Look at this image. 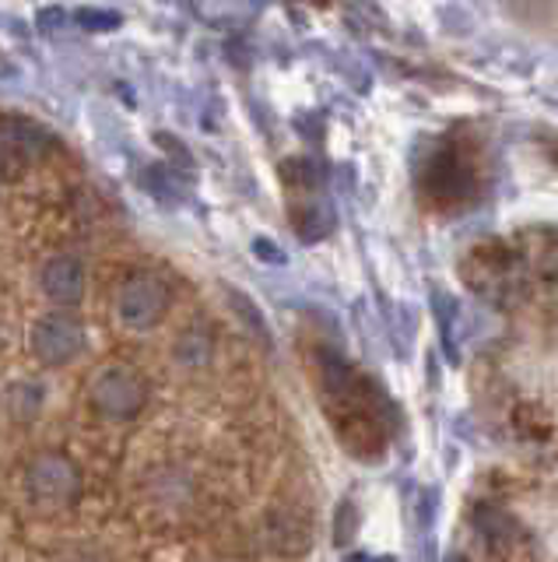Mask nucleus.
I'll list each match as a JSON object with an SVG mask.
<instances>
[{"instance_id":"1","label":"nucleus","mask_w":558,"mask_h":562,"mask_svg":"<svg viewBox=\"0 0 558 562\" xmlns=\"http://www.w3.org/2000/svg\"><path fill=\"white\" fill-rule=\"evenodd\" d=\"M460 278L499 310H558V228L475 243L460 260Z\"/></svg>"},{"instance_id":"2","label":"nucleus","mask_w":558,"mask_h":562,"mask_svg":"<svg viewBox=\"0 0 558 562\" xmlns=\"http://www.w3.org/2000/svg\"><path fill=\"white\" fill-rule=\"evenodd\" d=\"M320 386H323V408L334 422L344 447L358 457H379L390 439L387 401L379 386L362 376L348 362L327 356L320 362Z\"/></svg>"},{"instance_id":"3","label":"nucleus","mask_w":558,"mask_h":562,"mask_svg":"<svg viewBox=\"0 0 558 562\" xmlns=\"http://www.w3.org/2000/svg\"><path fill=\"white\" fill-rule=\"evenodd\" d=\"M488 187V151L475 131L443 134L418 166V190L435 211H464L481 201Z\"/></svg>"},{"instance_id":"4","label":"nucleus","mask_w":558,"mask_h":562,"mask_svg":"<svg viewBox=\"0 0 558 562\" xmlns=\"http://www.w3.org/2000/svg\"><path fill=\"white\" fill-rule=\"evenodd\" d=\"M475 524L485 549L492 552L496 562H545L534 531L523 520H516L510 509L481 503L475 506Z\"/></svg>"},{"instance_id":"5","label":"nucleus","mask_w":558,"mask_h":562,"mask_svg":"<svg viewBox=\"0 0 558 562\" xmlns=\"http://www.w3.org/2000/svg\"><path fill=\"white\" fill-rule=\"evenodd\" d=\"M25 492L43 509H67L81 496V471L71 457L57 450L39 453L25 468Z\"/></svg>"},{"instance_id":"6","label":"nucleus","mask_w":558,"mask_h":562,"mask_svg":"<svg viewBox=\"0 0 558 562\" xmlns=\"http://www.w3.org/2000/svg\"><path fill=\"white\" fill-rule=\"evenodd\" d=\"M89 401L99 415H106L113 422L134 418L145 408L148 401V383L141 380V373L130 366H106L99 369L89 383Z\"/></svg>"},{"instance_id":"7","label":"nucleus","mask_w":558,"mask_h":562,"mask_svg":"<svg viewBox=\"0 0 558 562\" xmlns=\"http://www.w3.org/2000/svg\"><path fill=\"white\" fill-rule=\"evenodd\" d=\"M169 285L159 274H134L116 289V316L134 330H148L166 316Z\"/></svg>"},{"instance_id":"8","label":"nucleus","mask_w":558,"mask_h":562,"mask_svg":"<svg viewBox=\"0 0 558 562\" xmlns=\"http://www.w3.org/2000/svg\"><path fill=\"white\" fill-rule=\"evenodd\" d=\"M84 348V327L67 313H49L32 330V351L46 366H67Z\"/></svg>"},{"instance_id":"9","label":"nucleus","mask_w":558,"mask_h":562,"mask_svg":"<svg viewBox=\"0 0 558 562\" xmlns=\"http://www.w3.org/2000/svg\"><path fill=\"white\" fill-rule=\"evenodd\" d=\"M39 285H43V292L49 299H54V303L71 306L84 292V263L78 257H71V254H60L54 260H46Z\"/></svg>"},{"instance_id":"10","label":"nucleus","mask_w":558,"mask_h":562,"mask_svg":"<svg viewBox=\"0 0 558 562\" xmlns=\"http://www.w3.org/2000/svg\"><path fill=\"white\" fill-rule=\"evenodd\" d=\"M510 429L520 443L527 447H548L555 439V418L545 404L537 401H516L510 408Z\"/></svg>"},{"instance_id":"11","label":"nucleus","mask_w":558,"mask_h":562,"mask_svg":"<svg viewBox=\"0 0 558 562\" xmlns=\"http://www.w3.org/2000/svg\"><path fill=\"white\" fill-rule=\"evenodd\" d=\"M212 351H215V341L207 338L204 330H183V338L176 345V356L183 366H204L212 359Z\"/></svg>"},{"instance_id":"12","label":"nucleus","mask_w":558,"mask_h":562,"mask_svg":"<svg viewBox=\"0 0 558 562\" xmlns=\"http://www.w3.org/2000/svg\"><path fill=\"white\" fill-rule=\"evenodd\" d=\"M81 22H89V29H113L119 25V14L113 11H78Z\"/></svg>"}]
</instances>
